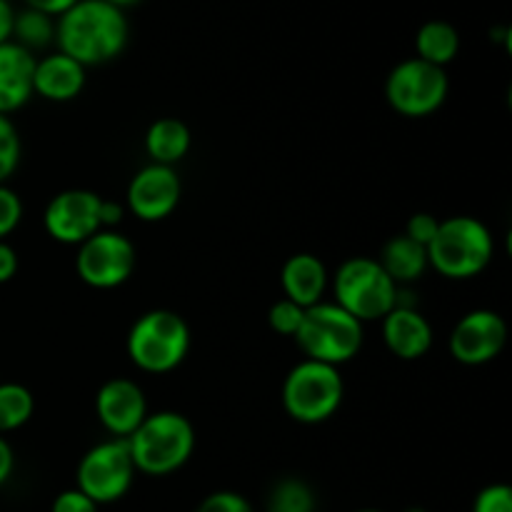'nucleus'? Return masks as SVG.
Instances as JSON below:
<instances>
[{
    "mask_svg": "<svg viewBox=\"0 0 512 512\" xmlns=\"http://www.w3.org/2000/svg\"><path fill=\"white\" fill-rule=\"evenodd\" d=\"M15 470V453L10 448V443L5 440V435H0V485H5L10 480Z\"/></svg>",
    "mask_w": 512,
    "mask_h": 512,
    "instance_id": "34",
    "label": "nucleus"
},
{
    "mask_svg": "<svg viewBox=\"0 0 512 512\" xmlns=\"http://www.w3.org/2000/svg\"><path fill=\"white\" fill-rule=\"evenodd\" d=\"M15 273H18V253H15L13 245L0 240V285L13 280Z\"/></svg>",
    "mask_w": 512,
    "mask_h": 512,
    "instance_id": "32",
    "label": "nucleus"
},
{
    "mask_svg": "<svg viewBox=\"0 0 512 512\" xmlns=\"http://www.w3.org/2000/svg\"><path fill=\"white\" fill-rule=\"evenodd\" d=\"M335 303L360 323L383 320L395 308L398 285L373 258H350L333 278Z\"/></svg>",
    "mask_w": 512,
    "mask_h": 512,
    "instance_id": "7",
    "label": "nucleus"
},
{
    "mask_svg": "<svg viewBox=\"0 0 512 512\" xmlns=\"http://www.w3.org/2000/svg\"><path fill=\"white\" fill-rule=\"evenodd\" d=\"M35 413V398L25 385H0V435L23 428Z\"/></svg>",
    "mask_w": 512,
    "mask_h": 512,
    "instance_id": "23",
    "label": "nucleus"
},
{
    "mask_svg": "<svg viewBox=\"0 0 512 512\" xmlns=\"http://www.w3.org/2000/svg\"><path fill=\"white\" fill-rule=\"evenodd\" d=\"M295 340L308 360L340 368L363 348V323L338 303H315L305 308Z\"/></svg>",
    "mask_w": 512,
    "mask_h": 512,
    "instance_id": "5",
    "label": "nucleus"
},
{
    "mask_svg": "<svg viewBox=\"0 0 512 512\" xmlns=\"http://www.w3.org/2000/svg\"><path fill=\"white\" fill-rule=\"evenodd\" d=\"M100 505H95L93 500L85 493H80L78 488L63 490L58 498L53 500V508L50 512H98Z\"/></svg>",
    "mask_w": 512,
    "mask_h": 512,
    "instance_id": "31",
    "label": "nucleus"
},
{
    "mask_svg": "<svg viewBox=\"0 0 512 512\" xmlns=\"http://www.w3.org/2000/svg\"><path fill=\"white\" fill-rule=\"evenodd\" d=\"M270 512H313L315 495L303 480H280L270 493Z\"/></svg>",
    "mask_w": 512,
    "mask_h": 512,
    "instance_id": "24",
    "label": "nucleus"
},
{
    "mask_svg": "<svg viewBox=\"0 0 512 512\" xmlns=\"http://www.w3.org/2000/svg\"><path fill=\"white\" fill-rule=\"evenodd\" d=\"M135 245L118 230H98L78 245L75 270L90 288L110 290L128 283L135 270Z\"/></svg>",
    "mask_w": 512,
    "mask_h": 512,
    "instance_id": "10",
    "label": "nucleus"
},
{
    "mask_svg": "<svg viewBox=\"0 0 512 512\" xmlns=\"http://www.w3.org/2000/svg\"><path fill=\"white\" fill-rule=\"evenodd\" d=\"M495 258V240L488 225L470 215L440 220L433 243L428 245V265L450 280H468L483 273Z\"/></svg>",
    "mask_w": 512,
    "mask_h": 512,
    "instance_id": "3",
    "label": "nucleus"
},
{
    "mask_svg": "<svg viewBox=\"0 0 512 512\" xmlns=\"http://www.w3.org/2000/svg\"><path fill=\"white\" fill-rule=\"evenodd\" d=\"M180 195H183V185H180L175 168L150 163L130 180L128 208L143 223H158L178 208Z\"/></svg>",
    "mask_w": 512,
    "mask_h": 512,
    "instance_id": "13",
    "label": "nucleus"
},
{
    "mask_svg": "<svg viewBox=\"0 0 512 512\" xmlns=\"http://www.w3.org/2000/svg\"><path fill=\"white\" fill-rule=\"evenodd\" d=\"M100 203H103V198L98 193H93V190H63V193H58L45 205V233L63 245L85 243L98 230H103V223H100Z\"/></svg>",
    "mask_w": 512,
    "mask_h": 512,
    "instance_id": "11",
    "label": "nucleus"
},
{
    "mask_svg": "<svg viewBox=\"0 0 512 512\" xmlns=\"http://www.w3.org/2000/svg\"><path fill=\"white\" fill-rule=\"evenodd\" d=\"M188 323L173 310H150L140 315L128 333V355L140 370L153 375L170 373L190 353Z\"/></svg>",
    "mask_w": 512,
    "mask_h": 512,
    "instance_id": "4",
    "label": "nucleus"
},
{
    "mask_svg": "<svg viewBox=\"0 0 512 512\" xmlns=\"http://www.w3.org/2000/svg\"><path fill=\"white\" fill-rule=\"evenodd\" d=\"M195 512H255V510L240 493H233V490H218V493H210L208 498L195 508Z\"/></svg>",
    "mask_w": 512,
    "mask_h": 512,
    "instance_id": "29",
    "label": "nucleus"
},
{
    "mask_svg": "<svg viewBox=\"0 0 512 512\" xmlns=\"http://www.w3.org/2000/svg\"><path fill=\"white\" fill-rule=\"evenodd\" d=\"M280 285H283L285 298L298 303L300 308H310L315 303H323V295L328 290V270L318 255L295 253L285 260L280 270Z\"/></svg>",
    "mask_w": 512,
    "mask_h": 512,
    "instance_id": "18",
    "label": "nucleus"
},
{
    "mask_svg": "<svg viewBox=\"0 0 512 512\" xmlns=\"http://www.w3.org/2000/svg\"><path fill=\"white\" fill-rule=\"evenodd\" d=\"M438 228H440V220L435 218L433 213H415L410 215V220L405 223L403 235H408L410 240H415V243H420L423 248H428V245L433 243Z\"/></svg>",
    "mask_w": 512,
    "mask_h": 512,
    "instance_id": "30",
    "label": "nucleus"
},
{
    "mask_svg": "<svg viewBox=\"0 0 512 512\" xmlns=\"http://www.w3.org/2000/svg\"><path fill=\"white\" fill-rule=\"evenodd\" d=\"M405 512H428V510H423V508H410V510H405Z\"/></svg>",
    "mask_w": 512,
    "mask_h": 512,
    "instance_id": "38",
    "label": "nucleus"
},
{
    "mask_svg": "<svg viewBox=\"0 0 512 512\" xmlns=\"http://www.w3.org/2000/svg\"><path fill=\"white\" fill-rule=\"evenodd\" d=\"M473 512H512V490L503 483L488 485L475 498Z\"/></svg>",
    "mask_w": 512,
    "mask_h": 512,
    "instance_id": "28",
    "label": "nucleus"
},
{
    "mask_svg": "<svg viewBox=\"0 0 512 512\" xmlns=\"http://www.w3.org/2000/svg\"><path fill=\"white\" fill-rule=\"evenodd\" d=\"M450 80L445 68L430 65L420 58H408L390 70L385 80V98L395 113L405 118L433 115L445 103Z\"/></svg>",
    "mask_w": 512,
    "mask_h": 512,
    "instance_id": "8",
    "label": "nucleus"
},
{
    "mask_svg": "<svg viewBox=\"0 0 512 512\" xmlns=\"http://www.w3.org/2000/svg\"><path fill=\"white\" fill-rule=\"evenodd\" d=\"M383 343L395 358L420 360L433 348V325L418 308H393L383 318Z\"/></svg>",
    "mask_w": 512,
    "mask_h": 512,
    "instance_id": "15",
    "label": "nucleus"
},
{
    "mask_svg": "<svg viewBox=\"0 0 512 512\" xmlns=\"http://www.w3.org/2000/svg\"><path fill=\"white\" fill-rule=\"evenodd\" d=\"M345 385L335 365L308 360L295 365L283 383V408L295 423L318 425L333 418L343 403Z\"/></svg>",
    "mask_w": 512,
    "mask_h": 512,
    "instance_id": "6",
    "label": "nucleus"
},
{
    "mask_svg": "<svg viewBox=\"0 0 512 512\" xmlns=\"http://www.w3.org/2000/svg\"><path fill=\"white\" fill-rule=\"evenodd\" d=\"M378 263L383 265L385 273L400 288V285L415 283L418 278H423V273L428 270V248L400 233L383 245Z\"/></svg>",
    "mask_w": 512,
    "mask_h": 512,
    "instance_id": "19",
    "label": "nucleus"
},
{
    "mask_svg": "<svg viewBox=\"0 0 512 512\" xmlns=\"http://www.w3.org/2000/svg\"><path fill=\"white\" fill-rule=\"evenodd\" d=\"M123 220V208L118 203H110V200L103 198L100 203V223H103V230H113V225H118Z\"/></svg>",
    "mask_w": 512,
    "mask_h": 512,
    "instance_id": "35",
    "label": "nucleus"
},
{
    "mask_svg": "<svg viewBox=\"0 0 512 512\" xmlns=\"http://www.w3.org/2000/svg\"><path fill=\"white\" fill-rule=\"evenodd\" d=\"M130 458L138 473L163 478L183 468L195 450V428L185 415L175 410L148 413L130 435Z\"/></svg>",
    "mask_w": 512,
    "mask_h": 512,
    "instance_id": "2",
    "label": "nucleus"
},
{
    "mask_svg": "<svg viewBox=\"0 0 512 512\" xmlns=\"http://www.w3.org/2000/svg\"><path fill=\"white\" fill-rule=\"evenodd\" d=\"M35 55L8 40L0 45V115L15 113L33 98Z\"/></svg>",
    "mask_w": 512,
    "mask_h": 512,
    "instance_id": "17",
    "label": "nucleus"
},
{
    "mask_svg": "<svg viewBox=\"0 0 512 512\" xmlns=\"http://www.w3.org/2000/svg\"><path fill=\"white\" fill-rule=\"evenodd\" d=\"M13 18L15 10L8 0H0V45L8 43L10 35H13Z\"/></svg>",
    "mask_w": 512,
    "mask_h": 512,
    "instance_id": "36",
    "label": "nucleus"
},
{
    "mask_svg": "<svg viewBox=\"0 0 512 512\" xmlns=\"http://www.w3.org/2000/svg\"><path fill=\"white\" fill-rule=\"evenodd\" d=\"M358 512H383V510H373V508H365V510H358Z\"/></svg>",
    "mask_w": 512,
    "mask_h": 512,
    "instance_id": "39",
    "label": "nucleus"
},
{
    "mask_svg": "<svg viewBox=\"0 0 512 512\" xmlns=\"http://www.w3.org/2000/svg\"><path fill=\"white\" fill-rule=\"evenodd\" d=\"M20 135L8 115H0V185L18 170Z\"/></svg>",
    "mask_w": 512,
    "mask_h": 512,
    "instance_id": "25",
    "label": "nucleus"
},
{
    "mask_svg": "<svg viewBox=\"0 0 512 512\" xmlns=\"http://www.w3.org/2000/svg\"><path fill=\"white\" fill-rule=\"evenodd\" d=\"M303 318H305V308H300L298 303H293V300L288 298L273 303V308H270L268 313L270 328H273L278 335H288V338H295V335H298L300 325H303Z\"/></svg>",
    "mask_w": 512,
    "mask_h": 512,
    "instance_id": "26",
    "label": "nucleus"
},
{
    "mask_svg": "<svg viewBox=\"0 0 512 512\" xmlns=\"http://www.w3.org/2000/svg\"><path fill=\"white\" fill-rule=\"evenodd\" d=\"M135 465L130 458L128 440L113 438L93 445L78 463L80 493L88 495L95 505H108L123 498L135 480Z\"/></svg>",
    "mask_w": 512,
    "mask_h": 512,
    "instance_id": "9",
    "label": "nucleus"
},
{
    "mask_svg": "<svg viewBox=\"0 0 512 512\" xmlns=\"http://www.w3.org/2000/svg\"><path fill=\"white\" fill-rule=\"evenodd\" d=\"M95 413L100 425L115 438H130L148 415L145 393L128 378H113L95 395Z\"/></svg>",
    "mask_w": 512,
    "mask_h": 512,
    "instance_id": "14",
    "label": "nucleus"
},
{
    "mask_svg": "<svg viewBox=\"0 0 512 512\" xmlns=\"http://www.w3.org/2000/svg\"><path fill=\"white\" fill-rule=\"evenodd\" d=\"M23 220V203L8 185H0V240L8 238Z\"/></svg>",
    "mask_w": 512,
    "mask_h": 512,
    "instance_id": "27",
    "label": "nucleus"
},
{
    "mask_svg": "<svg viewBox=\"0 0 512 512\" xmlns=\"http://www.w3.org/2000/svg\"><path fill=\"white\" fill-rule=\"evenodd\" d=\"M190 145H193V133L178 118L155 120L145 133V150H148L150 160L158 165L175 168V163H180L188 155Z\"/></svg>",
    "mask_w": 512,
    "mask_h": 512,
    "instance_id": "20",
    "label": "nucleus"
},
{
    "mask_svg": "<svg viewBox=\"0 0 512 512\" xmlns=\"http://www.w3.org/2000/svg\"><path fill=\"white\" fill-rule=\"evenodd\" d=\"M505 343H508V325L503 315L488 308L465 313L450 333V353L458 363L470 368L493 363L503 353Z\"/></svg>",
    "mask_w": 512,
    "mask_h": 512,
    "instance_id": "12",
    "label": "nucleus"
},
{
    "mask_svg": "<svg viewBox=\"0 0 512 512\" xmlns=\"http://www.w3.org/2000/svg\"><path fill=\"white\" fill-rule=\"evenodd\" d=\"M128 38L130 23L125 10L105 0H78L55 18V45L83 68L115 60L128 45Z\"/></svg>",
    "mask_w": 512,
    "mask_h": 512,
    "instance_id": "1",
    "label": "nucleus"
},
{
    "mask_svg": "<svg viewBox=\"0 0 512 512\" xmlns=\"http://www.w3.org/2000/svg\"><path fill=\"white\" fill-rule=\"evenodd\" d=\"M415 58L438 68H448L460 53V33L448 20H428L415 35Z\"/></svg>",
    "mask_w": 512,
    "mask_h": 512,
    "instance_id": "21",
    "label": "nucleus"
},
{
    "mask_svg": "<svg viewBox=\"0 0 512 512\" xmlns=\"http://www.w3.org/2000/svg\"><path fill=\"white\" fill-rule=\"evenodd\" d=\"M10 40L18 43L20 48L30 50V53L45 50L50 43H55V18L40 13V10H18L13 18V35H10Z\"/></svg>",
    "mask_w": 512,
    "mask_h": 512,
    "instance_id": "22",
    "label": "nucleus"
},
{
    "mask_svg": "<svg viewBox=\"0 0 512 512\" xmlns=\"http://www.w3.org/2000/svg\"><path fill=\"white\" fill-rule=\"evenodd\" d=\"M105 3L115 5V8H120V10H125V8H133V5H138L140 0H105Z\"/></svg>",
    "mask_w": 512,
    "mask_h": 512,
    "instance_id": "37",
    "label": "nucleus"
},
{
    "mask_svg": "<svg viewBox=\"0 0 512 512\" xmlns=\"http://www.w3.org/2000/svg\"><path fill=\"white\" fill-rule=\"evenodd\" d=\"M268 512H270V510H268Z\"/></svg>",
    "mask_w": 512,
    "mask_h": 512,
    "instance_id": "40",
    "label": "nucleus"
},
{
    "mask_svg": "<svg viewBox=\"0 0 512 512\" xmlns=\"http://www.w3.org/2000/svg\"><path fill=\"white\" fill-rule=\"evenodd\" d=\"M25 8L30 10H40V13L50 15V18H60L65 10L73 8L78 0H23Z\"/></svg>",
    "mask_w": 512,
    "mask_h": 512,
    "instance_id": "33",
    "label": "nucleus"
},
{
    "mask_svg": "<svg viewBox=\"0 0 512 512\" xmlns=\"http://www.w3.org/2000/svg\"><path fill=\"white\" fill-rule=\"evenodd\" d=\"M85 70L88 68H83L78 60L55 50V53L35 60L33 95H40V98L50 100V103L75 100L85 88Z\"/></svg>",
    "mask_w": 512,
    "mask_h": 512,
    "instance_id": "16",
    "label": "nucleus"
}]
</instances>
